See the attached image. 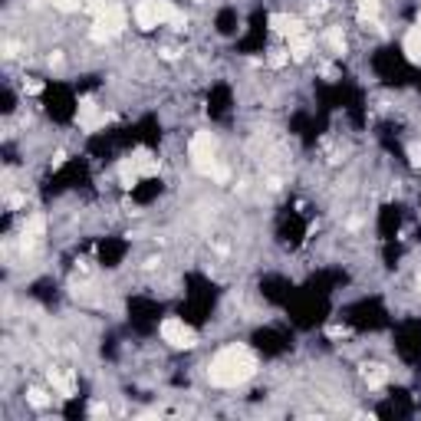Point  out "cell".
<instances>
[{
  "instance_id": "3957f363",
  "label": "cell",
  "mask_w": 421,
  "mask_h": 421,
  "mask_svg": "<svg viewBox=\"0 0 421 421\" xmlns=\"http://www.w3.org/2000/svg\"><path fill=\"white\" fill-rule=\"evenodd\" d=\"M132 17H135V27L138 30H155V27H162L165 20H162V0H138L132 10Z\"/></svg>"
},
{
  "instance_id": "7a4b0ae2",
  "label": "cell",
  "mask_w": 421,
  "mask_h": 421,
  "mask_svg": "<svg viewBox=\"0 0 421 421\" xmlns=\"http://www.w3.org/2000/svg\"><path fill=\"white\" fill-rule=\"evenodd\" d=\"M158 333H162V339L168 345H174V349H194V345H198V336H194V329L184 323V319H178V316H168V319H162Z\"/></svg>"
},
{
  "instance_id": "8992f818",
  "label": "cell",
  "mask_w": 421,
  "mask_h": 421,
  "mask_svg": "<svg viewBox=\"0 0 421 421\" xmlns=\"http://www.w3.org/2000/svg\"><path fill=\"white\" fill-rule=\"evenodd\" d=\"M379 10H382L379 0H359V13H362L365 20H379Z\"/></svg>"
},
{
  "instance_id": "52a82bcc",
  "label": "cell",
  "mask_w": 421,
  "mask_h": 421,
  "mask_svg": "<svg viewBox=\"0 0 421 421\" xmlns=\"http://www.w3.org/2000/svg\"><path fill=\"white\" fill-rule=\"evenodd\" d=\"M27 398H30V405H37V408H43V405H49L47 392H40V389H30V392H27Z\"/></svg>"
},
{
  "instance_id": "277c9868",
  "label": "cell",
  "mask_w": 421,
  "mask_h": 421,
  "mask_svg": "<svg viewBox=\"0 0 421 421\" xmlns=\"http://www.w3.org/2000/svg\"><path fill=\"white\" fill-rule=\"evenodd\" d=\"M402 53L412 59V63H421V23L408 27V33H405V40H402Z\"/></svg>"
},
{
  "instance_id": "5b68a950",
  "label": "cell",
  "mask_w": 421,
  "mask_h": 421,
  "mask_svg": "<svg viewBox=\"0 0 421 421\" xmlns=\"http://www.w3.org/2000/svg\"><path fill=\"white\" fill-rule=\"evenodd\" d=\"M365 382L372 385V389L385 385L389 382V369H385V365H365Z\"/></svg>"
},
{
  "instance_id": "ba28073f",
  "label": "cell",
  "mask_w": 421,
  "mask_h": 421,
  "mask_svg": "<svg viewBox=\"0 0 421 421\" xmlns=\"http://www.w3.org/2000/svg\"><path fill=\"white\" fill-rule=\"evenodd\" d=\"M57 10H63V13H73V10H79V0H49Z\"/></svg>"
},
{
  "instance_id": "6da1fadb",
  "label": "cell",
  "mask_w": 421,
  "mask_h": 421,
  "mask_svg": "<svg viewBox=\"0 0 421 421\" xmlns=\"http://www.w3.org/2000/svg\"><path fill=\"white\" fill-rule=\"evenodd\" d=\"M254 372H257V359H254L247 349H240V345L220 349L208 365V379L214 385H224V389H234V385L247 382Z\"/></svg>"
}]
</instances>
